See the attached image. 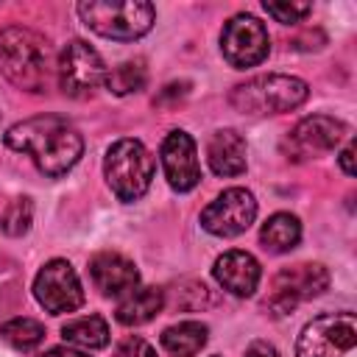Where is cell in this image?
I'll list each match as a JSON object with an SVG mask.
<instances>
[{
	"instance_id": "2",
	"label": "cell",
	"mask_w": 357,
	"mask_h": 357,
	"mask_svg": "<svg viewBox=\"0 0 357 357\" xmlns=\"http://www.w3.org/2000/svg\"><path fill=\"white\" fill-rule=\"evenodd\" d=\"M0 75L22 92H45L56 78L50 42L25 25L0 28Z\"/></svg>"
},
{
	"instance_id": "19",
	"label": "cell",
	"mask_w": 357,
	"mask_h": 357,
	"mask_svg": "<svg viewBox=\"0 0 357 357\" xmlns=\"http://www.w3.org/2000/svg\"><path fill=\"white\" fill-rule=\"evenodd\" d=\"M298 240H301V220L290 212H273L259 229V243L271 254H287L298 245Z\"/></svg>"
},
{
	"instance_id": "10",
	"label": "cell",
	"mask_w": 357,
	"mask_h": 357,
	"mask_svg": "<svg viewBox=\"0 0 357 357\" xmlns=\"http://www.w3.org/2000/svg\"><path fill=\"white\" fill-rule=\"evenodd\" d=\"M33 298L50 315L75 312L84 304V287L67 259H50L33 276Z\"/></svg>"
},
{
	"instance_id": "14",
	"label": "cell",
	"mask_w": 357,
	"mask_h": 357,
	"mask_svg": "<svg viewBox=\"0 0 357 357\" xmlns=\"http://www.w3.org/2000/svg\"><path fill=\"white\" fill-rule=\"evenodd\" d=\"M212 276H215V282H218L226 293H231V296H237V298H248V296H254L257 287H259L262 265L257 262L254 254L240 251V248H231V251H223V254L215 259Z\"/></svg>"
},
{
	"instance_id": "26",
	"label": "cell",
	"mask_w": 357,
	"mask_h": 357,
	"mask_svg": "<svg viewBox=\"0 0 357 357\" xmlns=\"http://www.w3.org/2000/svg\"><path fill=\"white\" fill-rule=\"evenodd\" d=\"M39 357H92V354L84 351V349H78V346L64 343V346H53V349H47V351L39 354Z\"/></svg>"
},
{
	"instance_id": "25",
	"label": "cell",
	"mask_w": 357,
	"mask_h": 357,
	"mask_svg": "<svg viewBox=\"0 0 357 357\" xmlns=\"http://www.w3.org/2000/svg\"><path fill=\"white\" fill-rule=\"evenodd\" d=\"M114 357H156V349H153L145 337L128 335V337H123V340L117 343Z\"/></svg>"
},
{
	"instance_id": "3",
	"label": "cell",
	"mask_w": 357,
	"mask_h": 357,
	"mask_svg": "<svg viewBox=\"0 0 357 357\" xmlns=\"http://www.w3.org/2000/svg\"><path fill=\"white\" fill-rule=\"evenodd\" d=\"M310 98V86L307 81L296 78V75H282V73H268V75H257L248 78L243 84H237L229 95V103L243 112V114H284L298 109L304 100Z\"/></svg>"
},
{
	"instance_id": "18",
	"label": "cell",
	"mask_w": 357,
	"mask_h": 357,
	"mask_svg": "<svg viewBox=\"0 0 357 357\" xmlns=\"http://www.w3.org/2000/svg\"><path fill=\"white\" fill-rule=\"evenodd\" d=\"M162 349L173 357H195L209 340V329L201 321H178L162 332Z\"/></svg>"
},
{
	"instance_id": "7",
	"label": "cell",
	"mask_w": 357,
	"mask_h": 357,
	"mask_svg": "<svg viewBox=\"0 0 357 357\" xmlns=\"http://www.w3.org/2000/svg\"><path fill=\"white\" fill-rule=\"evenodd\" d=\"M326 287H329V271L321 262H296L290 268H282L271 279L265 310H271V315H287L301 301L326 293Z\"/></svg>"
},
{
	"instance_id": "20",
	"label": "cell",
	"mask_w": 357,
	"mask_h": 357,
	"mask_svg": "<svg viewBox=\"0 0 357 357\" xmlns=\"http://www.w3.org/2000/svg\"><path fill=\"white\" fill-rule=\"evenodd\" d=\"M61 337L70 346H78L84 351H95L109 346V324L103 315L92 312V315H81V318H70L61 326Z\"/></svg>"
},
{
	"instance_id": "24",
	"label": "cell",
	"mask_w": 357,
	"mask_h": 357,
	"mask_svg": "<svg viewBox=\"0 0 357 357\" xmlns=\"http://www.w3.org/2000/svg\"><path fill=\"white\" fill-rule=\"evenodd\" d=\"M265 11L282 25H296L312 11V6L310 3H298V0H284V3H268L265 0Z\"/></svg>"
},
{
	"instance_id": "22",
	"label": "cell",
	"mask_w": 357,
	"mask_h": 357,
	"mask_svg": "<svg viewBox=\"0 0 357 357\" xmlns=\"http://www.w3.org/2000/svg\"><path fill=\"white\" fill-rule=\"evenodd\" d=\"M0 340L14 351H33L45 340V326L36 318H8L0 324Z\"/></svg>"
},
{
	"instance_id": "1",
	"label": "cell",
	"mask_w": 357,
	"mask_h": 357,
	"mask_svg": "<svg viewBox=\"0 0 357 357\" xmlns=\"http://www.w3.org/2000/svg\"><path fill=\"white\" fill-rule=\"evenodd\" d=\"M3 139L11 151L31 156L36 170L47 178H61L64 173H70L84 153V139L78 128L70 126L64 117L53 114L14 123L3 134Z\"/></svg>"
},
{
	"instance_id": "21",
	"label": "cell",
	"mask_w": 357,
	"mask_h": 357,
	"mask_svg": "<svg viewBox=\"0 0 357 357\" xmlns=\"http://www.w3.org/2000/svg\"><path fill=\"white\" fill-rule=\"evenodd\" d=\"M148 84V67L142 59H131V61H120L117 67L106 70V78H103V86L112 92V95H134L139 89H145Z\"/></svg>"
},
{
	"instance_id": "23",
	"label": "cell",
	"mask_w": 357,
	"mask_h": 357,
	"mask_svg": "<svg viewBox=\"0 0 357 357\" xmlns=\"http://www.w3.org/2000/svg\"><path fill=\"white\" fill-rule=\"evenodd\" d=\"M31 223H33V204H31V198H25V195L8 201V206H6L3 215H0V229H3V234H8V237H22V234H28Z\"/></svg>"
},
{
	"instance_id": "12",
	"label": "cell",
	"mask_w": 357,
	"mask_h": 357,
	"mask_svg": "<svg viewBox=\"0 0 357 357\" xmlns=\"http://www.w3.org/2000/svg\"><path fill=\"white\" fill-rule=\"evenodd\" d=\"M346 137V123L335 120L329 114H310L293 126V131L284 137L282 148L287 159H315L326 151H335L340 139Z\"/></svg>"
},
{
	"instance_id": "27",
	"label": "cell",
	"mask_w": 357,
	"mask_h": 357,
	"mask_svg": "<svg viewBox=\"0 0 357 357\" xmlns=\"http://www.w3.org/2000/svg\"><path fill=\"white\" fill-rule=\"evenodd\" d=\"M245 357H279L276 346L268 343V340H254L248 349H245Z\"/></svg>"
},
{
	"instance_id": "9",
	"label": "cell",
	"mask_w": 357,
	"mask_h": 357,
	"mask_svg": "<svg viewBox=\"0 0 357 357\" xmlns=\"http://www.w3.org/2000/svg\"><path fill=\"white\" fill-rule=\"evenodd\" d=\"M220 53L234 70L257 67L271 53V36L254 14H234L220 31Z\"/></svg>"
},
{
	"instance_id": "11",
	"label": "cell",
	"mask_w": 357,
	"mask_h": 357,
	"mask_svg": "<svg viewBox=\"0 0 357 357\" xmlns=\"http://www.w3.org/2000/svg\"><path fill=\"white\" fill-rule=\"evenodd\" d=\"M257 218V198L245 187H229L201 209V226L215 237H237Z\"/></svg>"
},
{
	"instance_id": "6",
	"label": "cell",
	"mask_w": 357,
	"mask_h": 357,
	"mask_svg": "<svg viewBox=\"0 0 357 357\" xmlns=\"http://www.w3.org/2000/svg\"><path fill=\"white\" fill-rule=\"evenodd\" d=\"M296 357H357L354 312H324L304 324L296 340Z\"/></svg>"
},
{
	"instance_id": "15",
	"label": "cell",
	"mask_w": 357,
	"mask_h": 357,
	"mask_svg": "<svg viewBox=\"0 0 357 357\" xmlns=\"http://www.w3.org/2000/svg\"><path fill=\"white\" fill-rule=\"evenodd\" d=\"M89 279L103 296H112V298H123L126 293L139 287L137 265L117 251H98L89 259Z\"/></svg>"
},
{
	"instance_id": "8",
	"label": "cell",
	"mask_w": 357,
	"mask_h": 357,
	"mask_svg": "<svg viewBox=\"0 0 357 357\" xmlns=\"http://www.w3.org/2000/svg\"><path fill=\"white\" fill-rule=\"evenodd\" d=\"M103 78L106 64L89 42L73 39L64 45L56 59V81L67 98H89L98 86H103Z\"/></svg>"
},
{
	"instance_id": "5",
	"label": "cell",
	"mask_w": 357,
	"mask_h": 357,
	"mask_svg": "<svg viewBox=\"0 0 357 357\" xmlns=\"http://www.w3.org/2000/svg\"><path fill=\"white\" fill-rule=\"evenodd\" d=\"M78 17L89 31L106 39L134 42L153 28L156 8L142 0H84L78 3Z\"/></svg>"
},
{
	"instance_id": "4",
	"label": "cell",
	"mask_w": 357,
	"mask_h": 357,
	"mask_svg": "<svg viewBox=\"0 0 357 357\" xmlns=\"http://www.w3.org/2000/svg\"><path fill=\"white\" fill-rule=\"evenodd\" d=\"M153 173H156V162L139 139L123 137V139L112 142L106 156H103L106 184L123 204L139 201L148 192Z\"/></svg>"
},
{
	"instance_id": "16",
	"label": "cell",
	"mask_w": 357,
	"mask_h": 357,
	"mask_svg": "<svg viewBox=\"0 0 357 357\" xmlns=\"http://www.w3.org/2000/svg\"><path fill=\"white\" fill-rule=\"evenodd\" d=\"M206 162L215 176L231 178L245 173L248 167V145L240 131L234 128H218L206 139Z\"/></svg>"
},
{
	"instance_id": "13",
	"label": "cell",
	"mask_w": 357,
	"mask_h": 357,
	"mask_svg": "<svg viewBox=\"0 0 357 357\" xmlns=\"http://www.w3.org/2000/svg\"><path fill=\"white\" fill-rule=\"evenodd\" d=\"M159 159H162L165 178L176 192H190L198 187V181H201L198 148H195V139L184 128H173L162 139Z\"/></svg>"
},
{
	"instance_id": "17",
	"label": "cell",
	"mask_w": 357,
	"mask_h": 357,
	"mask_svg": "<svg viewBox=\"0 0 357 357\" xmlns=\"http://www.w3.org/2000/svg\"><path fill=\"white\" fill-rule=\"evenodd\" d=\"M165 307V293L159 287H134L131 293H126L114 310V318L123 326H139L148 324L151 318H156Z\"/></svg>"
},
{
	"instance_id": "28",
	"label": "cell",
	"mask_w": 357,
	"mask_h": 357,
	"mask_svg": "<svg viewBox=\"0 0 357 357\" xmlns=\"http://www.w3.org/2000/svg\"><path fill=\"white\" fill-rule=\"evenodd\" d=\"M337 162H340V170H343L346 176H354V142H349V145L340 151Z\"/></svg>"
}]
</instances>
